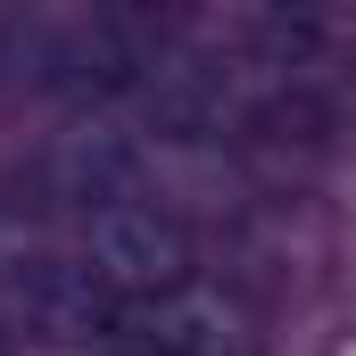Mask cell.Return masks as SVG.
<instances>
[{
  "instance_id": "obj_2",
  "label": "cell",
  "mask_w": 356,
  "mask_h": 356,
  "mask_svg": "<svg viewBox=\"0 0 356 356\" xmlns=\"http://www.w3.org/2000/svg\"><path fill=\"white\" fill-rule=\"evenodd\" d=\"M91 273L124 298V307H166L191 290V232L175 207L158 199H124L108 216H91Z\"/></svg>"
},
{
  "instance_id": "obj_4",
  "label": "cell",
  "mask_w": 356,
  "mask_h": 356,
  "mask_svg": "<svg viewBox=\"0 0 356 356\" xmlns=\"http://www.w3.org/2000/svg\"><path fill=\"white\" fill-rule=\"evenodd\" d=\"M149 340L166 356H249V315L224 298V290H182V298H166V307H141L133 315Z\"/></svg>"
},
{
  "instance_id": "obj_5",
  "label": "cell",
  "mask_w": 356,
  "mask_h": 356,
  "mask_svg": "<svg viewBox=\"0 0 356 356\" xmlns=\"http://www.w3.org/2000/svg\"><path fill=\"white\" fill-rule=\"evenodd\" d=\"M133 99H141V116H149L166 141H207V133L224 124V75H216L207 58H158L149 83L133 91Z\"/></svg>"
},
{
  "instance_id": "obj_1",
  "label": "cell",
  "mask_w": 356,
  "mask_h": 356,
  "mask_svg": "<svg viewBox=\"0 0 356 356\" xmlns=\"http://www.w3.org/2000/svg\"><path fill=\"white\" fill-rule=\"evenodd\" d=\"M0 307H8V323H25L50 348H116L133 332V307L91 273V257H33V266H17Z\"/></svg>"
},
{
  "instance_id": "obj_3",
  "label": "cell",
  "mask_w": 356,
  "mask_h": 356,
  "mask_svg": "<svg viewBox=\"0 0 356 356\" xmlns=\"http://www.w3.org/2000/svg\"><path fill=\"white\" fill-rule=\"evenodd\" d=\"M50 199L83 207V224H91V216L141 199V158H133L116 133H67V141L50 149Z\"/></svg>"
}]
</instances>
